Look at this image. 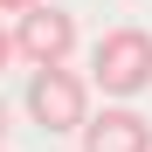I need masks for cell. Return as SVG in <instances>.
I'll return each instance as SVG.
<instances>
[{
    "mask_svg": "<svg viewBox=\"0 0 152 152\" xmlns=\"http://www.w3.org/2000/svg\"><path fill=\"white\" fill-rule=\"evenodd\" d=\"M14 56L28 62V69H56V62H69V56H76V14L35 0V7L14 21Z\"/></svg>",
    "mask_w": 152,
    "mask_h": 152,
    "instance_id": "obj_3",
    "label": "cell"
},
{
    "mask_svg": "<svg viewBox=\"0 0 152 152\" xmlns=\"http://www.w3.org/2000/svg\"><path fill=\"white\" fill-rule=\"evenodd\" d=\"M90 76H97L104 97H138V90H152V35H145V28H111V35H97Z\"/></svg>",
    "mask_w": 152,
    "mask_h": 152,
    "instance_id": "obj_1",
    "label": "cell"
},
{
    "mask_svg": "<svg viewBox=\"0 0 152 152\" xmlns=\"http://www.w3.org/2000/svg\"><path fill=\"white\" fill-rule=\"evenodd\" d=\"M0 7H7V14H28V7H35V0H0Z\"/></svg>",
    "mask_w": 152,
    "mask_h": 152,
    "instance_id": "obj_6",
    "label": "cell"
},
{
    "mask_svg": "<svg viewBox=\"0 0 152 152\" xmlns=\"http://www.w3.org/2000/svg\"><path fill=\"white\" fill-rule=\"evenodd\" d=\"M83 152H152V124L138 118V111H97L90 124H83Z\"/></svg>",
    "mask_w": 152,
    "mask_h": 152,
    "instance_id": "obj_4",
    "label": "cell"
},
{
    "mask_svg": "<svg viewBox=\"0 0 152 152\" xmlns=\"http://www.w3.org/2000/svg\"><path fill=\"white\" fill-rule=\"evenodd\" d=\"M0 132H7V111H0Z\"/></svg>",
    "mask_w": 152,
    "mask_h": 152,
    "instance_id": "obj_7",
    "label": "cell"
},
{
    "mask_svg": "<svg viewBox=\"0 0 152 152\" xmlns=\"http://www.w3.org/2000/svg\"><path fill=\"white\" fill-rule=\"evenodd\" d=\"M28 118L42 132H83L90 124V76H76L69 62L28 76Z\"/></svg>",
    "mask_w": 152,
    "mask_h": 152,
    "instance_id": "obj_2",
    "label": "cell"
},
{
    "mask_svg": "<svg viewBox=\"0 0 152 152\" xmlns=\"http://www.w3.org/2000/svg\"><path fill=\"white\" fill-rule=\"evenodd\" d=\"M7 56H14V35H7V28H0V69H7Z\"/></svg>",
    "mask_w": 152,
    "mask_h": 152,
    "instance_id": "obj_5",
    "label": "cell"
}]
</instances>
